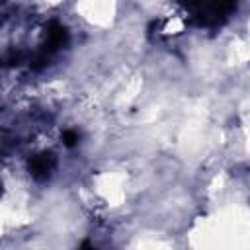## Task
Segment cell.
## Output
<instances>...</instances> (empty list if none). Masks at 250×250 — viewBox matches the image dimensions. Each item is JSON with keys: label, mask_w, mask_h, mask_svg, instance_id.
<instances>
[{"label": "cell", "mask_w": 250, "mask_h": 250, "mask_svg": "<svg viewBox=\"0 0 250 250\" xmlns=\"http://www.w3.org/2000/svg\"><path fill=\"white\" fill-rule=\"evenodd\" d=\"M64 37H66V31H64V27H61L59 23H51V27H49V33H47V39H49V47H51V49H57V47H61V45H62V41H64Z\"/></svg>", "instance_id": "3957f363"}, {"label": "cell", "mask_w": 250, "mask_h": 250, "mask_svg": "<svg viewBox=\"0 0 250 250\" xmlns=\"http://www.w3.org/2000/svg\"><path fill=\"white\" fill-rule=\"evenodd\" d=\"M189 8H195L197 14L205 20H219L221 16H225L227 12L232 10L234 0H184Z\"/></svg>", "instance_id": "6da1fadb"}, {"label": "cell", "mask_w": 250, "mask_h": 250, "mask_svg": "<svg viewBox=\"0 0 250 250\" xmlns=\"http://www.w3.org/2000/svg\"><path fill=\"white\" fill-rule=\"evenodd\" d=\"M76 141H78V135H76L74 131H66V133H64V143H66L68 146H72Z\"/></svg>", "instance_id": "277c9868"}, {"label": "cell", "mask_w": 250, "mask_h": 250, "mask_svg": "<svg viewBox=\"0 0 250 250\" xmlns=\"http://www.w3.org/2000/svg\"><path fill=\"white\" fill-rule=\"evenodd\" d=\"M53 166H55V158H53L51 152L37 154V156H33V158L29 160V170H31V174H33L37 180L47 178L49 172L53 170Z\"/></svg>", "instance_id": "7a4b0ae2"}]
</instances>
